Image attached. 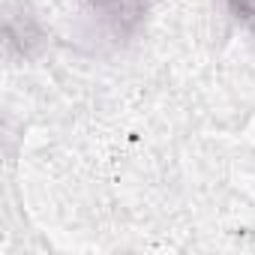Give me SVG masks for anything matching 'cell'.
<instances>
[{"mask_svg":"<svg viewBox=\"0 0 255 255\" xmlns=\"http://www.w3.org/2000/svg\"><path fill=\"white\" fill-rule=\"evenodd\" d=\"M3 42L12 57H33L45 42V27L27 0H6L3 3Z\"/></svg>","mask_w":255,"mask_h":255,"instance_id":"cell-1","label":"cell"},{"mask_svg":"<svg viewBox=\"0 0 255 255\" xmlns=\"http://www.w3.org/2000/svg\"><path fill=\"white\" fill-rule=\"evenodd\" d=\"M249 33H252V42H255V27H252V30H249Z\"/></svg>","mask_w":255,"mask_h":255,"instance_id":"cell-4","label":"cell"},{"mask_svg":"<svg viewBox=\"0 0 255 255\" xmlns=\"http://www.w3.org/2000/svg\"><path fill=\"white\" fill-rule=\"evenodd\" d=\"M222 3L234 15V21H240L246 30L255 27V0H222Z\"/></svg>","mask_w":255,"mask_h":255,"instance_id":"cell-3","label":"cell"},{"mask_svg":"<svg viewBox=\"0 0 255 255\" xmlns=\"http://www.w3.org/2000/svg\"><path fill=\"white\" fill-rule=\"evenodd\" d=\"M87 3L99 18V24L117 39L135 36L150 12V0H87Z\"/></svg>","mask_w":255,"mask_h":255,"instance_id":"cell-2","label":"cell"}]
</instances>
